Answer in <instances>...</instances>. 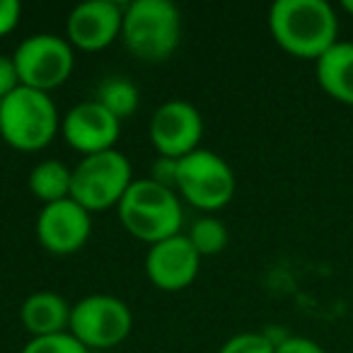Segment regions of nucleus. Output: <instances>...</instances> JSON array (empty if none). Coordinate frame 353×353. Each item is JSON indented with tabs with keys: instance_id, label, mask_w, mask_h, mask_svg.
Segmentation results:
<instances>
[{
	"instance_id": "nucleus-1",
	"label": "nucleus",
	"mask_w": 353,
	"mask_h": 353,
	"mask_svg": "<svg viewBox=\"0 0 353 353\" xmlns=\"http://www.w3.org/2000/svg\"><path fill=\"white\" fill-rule=\"evenodd\" d=\"M269 30L276 44L298 59L317 61L339 41V20L327 0H276Z\"/></svg>"
},
{
	"instance_id": "nucleus-2",
	"label": "nucleus",
	"mask_w": 353,
	"mask_h": 353,
	"mask_svg": "<svg viewBox=\"0 0 353 353\" xmlns=\"http://www.w3.org/2000/svg\"><path fill=\"white\" fill-rule=\"evenodd\" d=\"M121 225L136 240L148 245L182 235L184 211L179 203V194L155 184L152 179H133L128 192L117 206Z\"/></svg>"
},
{
	"instance_id": "nucleus-3",
	"label": "nucleus",
	"mask_w": 353,
	"mask_h": 353,
	"mask_svg": "<svg viewBox=\"0 0 353 353\" xmlns=\"http://www.w3.org/2000/svg\"><path fill=\"white\" fill-rule=\"evenodd\" d=\"M121 41L141 61H167L182 41L179 8L170 0H133L123 8Z\"/></svg>"
},
{
	"instance_id": "nucleus-4",
	"label": "nucleus",
	"mask_w": 353,
	"mask_h": 353,
	"mask_svg": "<svg viewBox=\"0 0 353 353\" xmlns=\"http://www.w3.org/2000/svg\"><path fill=\"white\" fill-rule=\"evenodd\" d=\"M59 131L61 117L49 92L20 85L0 102V136L15 150H41Z\"/></svg>"
},
{
	"instance_id": "nucleus-5",
	"label": "nucleus",
	"mask_w": 353,
	"mask_h": 353,
	"mask_svg": "<svg viewBox=\"0 0 353 353\" xmlns=\"http://www.w3.org/2000/svg\"><path fill=\"white\" fill-rule=\"evenodd\" d=\"M133 184L131 162L117 148L94 155H85L73 170L70 199L78 201L90 213L107 211L119 206L123 194Z\"/></svg>"
},
{
	"instance_id": "nucleus-6",
	"label": "nucleus",
	"mask_w": 353,
	"mask_h": 353,
	"mask_svg": "<svg viewBox=\"0 0 353 353\" xmlns=\"http://www.w3.org/2000/svg\"><path fill=\"white\" fill-rule=\"evenodd\" d=\"M235 172L213 150H199L179 157L176 194L201 211H218L235 196Z\"/></svg>"
},
{
	"instance_id": "nucleus-7",
	"label": "nucleus",
	"mask_w": 353,
	"mask_h": 353,
	"mask_svg": "<svg viewBox=\"0 0 353 353\" xmlns=\"http://www.w3.org/2000/svg\"><path fill=\"white\" fill-rule=\"evenodd\" d=\"M12 61H15L20 83L25 88L41 90V92L61 88L75 68V54L70 41L51 32L22 39L12 54Z\"/></svg>"
},
{
	"instance_id": "nucleus-8",
	"label": "nucleus",
	"mask_w": 353,
	"mask_h": 353,
	"mask_svg": "<svg viewBox=\"0 0 353 353\" xmlns=\"http://www.w3.org/2000/svg\"><path fill=\"white\" fill-rule=\"evenodd\" d=\"M133 329V314L123 300L114 295H88L73 305L68 332L83 346L112 348L121 343Z\"/></svg>"
},
{
	"instance_id": "nucleus-9",
	"label": "nucleus",
	"mask_w": 353,
	"mask_h": 353,
	"mask_svg": "<svg viewBox=\"0 0 353 353\" xmlns=\"http://www.w3.org/2000/svg\"><path fill=\"white\" fill-rule=\"evenodd\" d=\"M203 136V119L187 99H170L160 104L150 119V143L165 157H184L199 150Z\"/></svg>"
},
{
	"instance_id": "nucleus-10",
	"label": "nucleus",
	"mask_w": 353,
	"mask_h": 353,
	"mask_svg": "<svg viewBox=\"0 0 353 353\" xmlns=\"http://www.w3.org/2000/svg\"><path fill=\"white\" fill-rule=\"evenodd\" d=\"M92 232V213L73 199L49 203L37 216V237L51 254H75Z\"/></svg>"
},
{
	"instance_id": "nucleus-11",
	"label": "nucleus",
	"mask_w": 353,
	"mask_h": 353,
	"mask_svg": "<svg viewBox=\"0 0 353 353\" xmlns=\"http://www.w3.org/2000/svg\"><path fill=\"white\" fill-rule=\"evenodd\" d=\"M123 8L114 0H85L68 12L65 39L80 51L107 49L121 37Z\"/></svg>"
},
{
	"instance_id": "nucleus-12",
	"label": "nucleus",
	"mask_w": 353,
	"mask_h": 353,
	"mask_svg": "<svg viewBox=\"0 0 353 353\" xmlns=\"http://www.w3.org/2000/svg\"><path fill=\"white\" fill-rule=\"evenodd\" d=\"M61 133L65 143L83 155L112 150L121 133V121L94 99H85L70 107L61 119Z\"/></svg>"
},
{
	"instance_id": "nucleus-13",
	"label": "nucleus",
	"mask_w": 353,
	"mask_h": 353,
	"mask_svg": "<svg viewBox=\"0 0 353 353\" xmlns=\"http://www.w3.org/2000/svg\"><path fill=\"white\" fill-rule=\"evenodd\" d=\"M199 266L201 254L184 232L150 245L145 254V274L160 290H184L199 276Z\"/></svg>"
},
{
	"instance_id": "nucleus-14",
	"label": "nucleus",
	"mask_w": 353,
	"mask_h": 353,
	"mask_svg": "<svg viewBox=\"0 0 353 353\" xmlns=\"http://www.w3.org/2000/svg\"><path fill=\"white\" fill-rule=\"evenodd\" d=\"M70 307L65 298H61L54 290H37L22 303L20 319L25 329L34 336H51L63 334L70 329Z\"/></svg>"
},
{
	"instance_id": "nucleus-15",
	"label": "nucleus",
	"mask_w": 353,
	"mask_h": 353,
	"mask_svg": "<svg viewBox=\"0 0 353 353\" xmlns=\"http://www.w3.org/2000/svg\"><path fill=\"white\" fill-rule=\"evenodd\" d=\"M317 83L329 97L353 107V41H336L319 56Z\"/></svg>"
},
{
	"instance_id": "nucleus-16",
	"label": "nucleus",
	"mask_w": 353,
	"mask_h": 353,
	"mask_svg": "<svg viewBox=\"0 0 353 353\" xmlns=\"http://www.w3.org/2000/svg\"><path fill=\"white\" fill-rule=\"evenodd\" d=\"M30 192L34 199H39L44 206L56 201L70 199L73 189V170L65 167L61 160H41L30 172Z\"/></svg>"
},
{
	"instance_id": "nucleus-17",
	"label": "nucleus",
	"mask_w": 353,
	"mask_h": 353,
	"mask_svg": "<svg viewBox=\"0 0 353 353\" xmlns=\"http://www.w3.org/2000/svg\"><path fill=\"white\" fill-rule=\"evenodd\" d=\"M92 99L102 104L107 112H112L119 121H123V119H128L138 109L141 94H138V88L131 83V80L119 78L117 75V78L102 80Z\"/></svg>"
},
{
	"instance_id": "nucleus-18",
	"label": "nucleus",
	"mask_w": 353,
	"mask_h": 353,
	"mask_svg": "<svg viewBox=\"0 0 353 353\" xmlns=\"http://www.w3.org/2000/svg\"><path fill=\"white\" fill-rule=\"evenodd\" d=\"M189 240H192L194 250H196L203 259V256L221 254V252L228 247L230 235H228V228L223 221H218V218H213V216H203L192 225Z\"/></svg>"
},
{
	"instance_id": "nucleus-19",
	"label": "nucleus",
	"mask_w": 353,
	"mask_h": 353,
	"mask_svg": "<svg viewBox=\"0 0 353 353\" xmlns=\"http://www.w3.org/2000/svg\"><path fill=\"white\" fill-rule=\"evenodd\" d=\"M20 353H92L78 341L70 332L51 334V336H34L25 343Z\"/></svg>"
},
{
	"instance_id": "nucleus-20",
	"label": "nucleus",
	"mask_w": 353,
	"mask_h": 353,
	"mask_svg": "<svg viewBox=\"0 0 353 353\" xmlns=\"http://www.w3.org/2000/svg\"><path fill=\"white\" fill-rule=\"evenodd\" d=\"M276 346L264 336V332H245L228 339L218 353H274Z\"/></svg>"
},
{
	"instance_id": "nucleus-21",
	"label": "nucleus",
	"mask_w": 353,
	"mask_h": 353,
	"mask_svg": "<svg viewBox=\"0 0 353 353\" xmlns=\"http://www.w3.org/2000/svg\"><path fill=\"white\" fill-rule=\"evenodd\" d=\"M176 172H179V160L176 157L157 155V160L150 165V176L148 179H152L160 187L176 192Z\"/></svg>"
},
{
	"instance_id": "nucleus-22",
	"label": "nucleus",
	"mask_w": 353,
	"mask_h": 353,
	"mask_svg": "<svg viewBox=\"0 0 353 353\" xmlns=\"http://www.w3.org/2000/svg\"><path fill=\"white\" fill-rule=\"evenodd\" d=\"M20 85L22 83H20V75H17L12 56L0 54V102H3L10 92H15Z\"/></svg>"
},
{
	"instance_id": "nucleus-23",
	"label": "nucleus",
	"mask_w": 353,
	"mask_h": 353,
	"mask_svg": "<svg viewBox=\"0 0 353 353\" xmlns=\"http://www.w3.org/2000/svg\"><path fill=\"white\" fill-rule=\"evenodd\" d=\"M22 17V6L17 0H0V37L10 34Z\"/></svg>"
},
{
	"instance_id": "nucleus-24",
	"label": "nucleus",
	"mask_w": 353,
	"mask_h": 353,
	"mask_svg": "<svg viewBox=\"0 0 353 353\" xmlns=\"http://www.w3.org/2000/svg\"><path fill=\"white\" fill-rule=\"evenodd\" d=\"M274 353H327L317 341L312 339H305V336H288L283 343L276 346Z\"/></svg>"
},
{
	"instance_id": "nucleus-25",
	"label": "nucleus",
	"mask_w": 353,
	"mask_h": 353,
	"mask_svg": "<svg viewBox=\"0 0 353 353\" xmlns=\"http://www.w3.org/2000/svg\"><path fill=\"white\" fill-rule=\"evenodd\" d=\"M341 6H343V10H346V12H351V15H353V0H343Z\"/></svg>"
}]
</instances>
